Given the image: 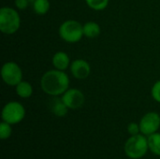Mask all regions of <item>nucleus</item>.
<instances>
[{
    "label": "nucleus",
    "mask_w": 160,
    "mask_h": 159,
    "mask_svg": "<svg viewBox=\"0 0 160 159\" xmlns=\"http://www.w3.org/2000/svg\"><path fill=\"white\" fill-rule=\"evenodd\" d=\"M41 89L52 97L63 95L69 86L68 76L62 70L52 69L45 72L40 81Z\"/></svg>",
    "instance_id": "f257e3e1"
},
{
    "label": "nucleus",
    "mask_w": 160,
    "mask_h": 159,
    "mask_svg": "<svg viewBox=\"0 0 160 159\" xmlns=\"http://www.w3.org/2000/svg\"><path fill=\"white\" fill-rule=\"evenodd\" d=\"M149 151L147 136L140 133L138 135L130 136L125 142V155L130 159H141Z\"/></svg>",
    "instance_id": "f03ea898"
},
{
    "label": "nucleus",
    "mask_w": 160,
    "mask_h": 159,
    "mask_svg": "<svg viewBox=\"0 0 160 159\" xmlns=\"http://www.w3.org/2000/svg\"><path fill=\"white\" fill-rule=\"evenodd\" d=\"M21 25L19 13L12 7H3L0 9V30L7 35H12L18 31Z\"/></svg>",
    "instance_id": "7ed1b4c3"
},
{
    "label": "nucleus",
    "mask_w": 160,
    "mask_h": 159,
    "mask_svg": "<svg viewBox=\"0 0 160 159\" xmlns=\"http://www.w3.org/2000/svg\"><path fill=\"white\" fill-rule=\"evenodd\" d=\"M59 35L63 40L68 43H75L82 39L83 35V25L74 20L64 22L59 27Z\"/></svg>",
    "instance_id": "20e7f679"
},
{
    "label": "nucleus",
    "mask_w": 160,
    "mask_h": 159,
    "mask_svg": "<svg viewBox=\"0 0 160 159\" xmlns=\"http://www.w3.org/2000/svg\"><path fill=\"white\" fill-rule=\"evenodd\" d=\"M1 117L4 122L10 125H17L24 119L25 109L20 102L10 101L3 107Z\"/></svg>",
    "instance_id": "39448f33"
},
{
    "label": "nucleus",
    "mask_w": 160,
    "mask_h": 159,
    "mask_svg": "<svg viewBox=\"0 0 160 159\" xmlns=\"http://www.w3.org/2000/svg\"><path fill=\"white\" fill-rule=\"evenodd\" d=\"M1 77L8 85L16 86L22 81V71L16 63L7 62L1 68Z\"/></svg>",
    "instance_id": "423d86ee"
},
{
    "label": "nucleus",
    "mask_w": 160,
    "mask_h": 159,
    "mask_svg": "<svg viewBox=\"0 0 160 159\" xmlns=\"http://www.w3.org/2000/svg\"><path fill=\"white\" fill-rule=\"evenodd\" d=\"M139 124L141 133L148 137L158 131L160 127V115L155 112H147L142 116Z\"/></svg>",
    "instance_id": "0eeeda50"
},
{
    "label": "nucleus",
    "mask_w": 160,
    "mask_h": 159,
    "mask_svg": "<svg viewBox=\"0 0 160 159\" xmlns=\"http://www.w3.org/2000/svg\"><path fill=\"white\" fill-rule=\"evenodd\" d=\"M62 100L70 110H77L82 107L84 103V95L79 89H68L62 95Z\"/></svg>",
    "instance_id": "6e6552de"
},
{
    "label": "nucleus",
    "mask_w": 160,
    "mask_h": 159,
    "mask_svg": "<svg viewBox=\"0 0 160 159\" xmlns=\"http://www.w3.org/2000/svg\"><path fill=\"white\" fill-rule=\"evenodd\" d=\"M70 71L71 74L76 79L82 80V79H86L90 75L91 67L87 61L83 59H77L72 62L70 66Z\"/></svg>",
    "instance_id": "1a4fd4ad"
},
{
    "label": "nucleus",
    "mask_w": 160,
    "mask_h": 159,
    "mask_svg": "<svg viewBox=\"0 0 160 159\" xmlns=\"http://www.w3.org/2000/svg\"><path fill=\"white\" fill-rule=\"evenodd\" d=\"M52 62L55 69L65 71L69 66L70 59L65 52H57L52 56Z\"/></svg>",
    "instance_id": "9d476101"
},
{
    "label": "nucleus",
    "mask_w": 160,
    "mask_h": 159,
    "mask_svg": "<svg viewBox=\"0 0 160 159\" xmlns=\"http://www.w3.org/2000/svg\"><path fill=\"white\" fill-rule=\"evenodd\" d=\"M68 110L69 109L64 103L62 98H58L57 97H54V98L52 101V112L55 116L64 117L67 115Z\"/></svg>",
    "instance_id": "9b49d317"
},
{
    "label": "nucleus",
    "mask_w": 160,
    "mask_h": 159,
    "mask_svg": "<svg viewBox=\"0 0 160 159\" xmlns=\"http://www.w3.org/2000/svg\"><path fill=\"white\" fill-rule=\"evenodd\" d=\"M148 139V146L149 151L155 155L160 157V133L156 132L147 137Z\"/></svg>",
    "instance_id": "f8f14e48"
},
{
    "label": "nucleus",
    "mask_w": 160,
    "mask_h": 159,
    "mask_svg": "<svg viewBox=\"0 0 160 159\" xmlns=\"http://www.w3.org/2000/svg\"><path fill=\"white\" fill-rule=\"evenodd\" d=\"M16 93L22 98H28L33 94V87L32 85L25 81H22L16 86Z\"/></svg>",
    "instance_id": "ddd939ff"
},
{
    "label": "nucleus",
    "mask_w": 160,
    "mask_h": 159,
    "mask_svg": "<svg viewBox=\"0 0 160 159\" xmlns=\"http://www.w3.org/2000/svg\"><path fill=\"white\" fill-rule=\"evenodd\" d=\"M100 34V27L95 22H87L83 24V35L89 38H94Z\"/></svg>",
    "instance_id": "4468645a"
},
{
    "label": "nucleus",
    "mask_w": 160,
    "mask_h": 159,
    "mask_svg": "<svg viewBox=\"0 0 160 159\" xmlns=\"http://www.w3.org/2000/svg\"><path fill=\"white\" fill-rule=\"evenodd\" d=\"M33 8L37 14H46L50 9V2L49 0H34Z\"/></svg>",
    "instance_id": "2eb2a0df"
},
{
    "label": "nucleus",
    "mask_w": 160,
    "mask_h": 159,
    "mask_svg": "<svg viewBox=\"0 0 160 159\" xmlns=\"http://www.w3.org/2000/svg\"><path fill=\"white\" fill-rule=\"evenodd\" d=\"M12 125L2 121L0 124V139L2 141L8 140V138H10L11 134H12Z\"/></svg>",
    "instance_id": "dca6fc26"
},
{
    "label": "nucleus",
    "mask_w": 160,
    "mask_h": 159,
    "mask_svg": "<svg viewBox=\"0 0 160 159\" xmlns=\"http://www.w3.org/2000/svg\"><path fill=\"white\" fill-rule=\"evenodd\" d=\"M89 7L94 10H103L107 7L109 0H85Z\"/></svg>",
    "instance_id": "f3484780"
},
{
    "label": "nucleus",
    "mask_w": 160,
    "mask_h": 159,
    "mask_svg": "<svg viewBox=\"0 0 160 159\" xmlns=\"http://www.w3.org/2000/svg\"><path fill=\"white\" fill-rule=\"evenodd\" d=\"M128 132L130 136H134V135H138L141 133V128H140V124L132 122L130 124H128Z\"/></svg>",
    "instance_id": "a211bd4d"
},
{
    "label": "nucleus",
    "mask_w": 160,
    "mask_h": 159,
    "mask_svg": "<svg viewBox=\"0 0 160 159\" xmlns=\"http://www.w3.org/2000/svg\"><path fill=\"white\" fill-rule=\"evenodd\" d=\"M152 97L157 102L160 103V81H158L154 84L152 88Z\"/></svg>",
    "instance_id": "6ab92c4d"
},
{
    "label": "nucleus",
    "mask_w": 160,
    "mask_h": 159,
    "mask_svg": "<svg viewBox=\"0 0 160 159\" xmlns=\"http://www.w3.org/2000/svg\"><path fill=\"white\" fill-rule=\"evenodd\" d=\"M29 5V0H15V6L17 8L23 10Z\"/></svg>",
    "instance_id": "aec40b11"
}]
</instances>
